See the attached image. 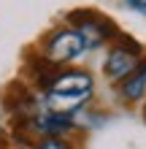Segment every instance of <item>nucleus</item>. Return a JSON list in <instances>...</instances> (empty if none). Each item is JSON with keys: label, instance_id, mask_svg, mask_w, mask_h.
Instances as JSON below:
<instances>
[{"label": "nucleus", "instance_id": "nucleus-2", "mask_svg": "<svg viewBox=\"0 0 146 149\" xmlns=\"http://www.w3.org/2000/svg\"><path fill=\"white\" fill-rule=\"evenodd\" d=\"M84 52H87V43L73 27L51 30L44 41V57L49 63H54L57 68H65V65L76 63V60H81Z\"/></svg>", "mask_w": 146, "mask_h": 149}, {"label": "nucleus", "instance_id": "nucleus-1", "mask_svg": "<svg viewBox=\"0 0 146 149\" xmlns=\"http://www.w3.org/2000/svg\"><path fill=\"white\" fill-rule=\"evenodd\" d=\"M68 27H73L84 38L87 52L89 49H100L103 43L119 38L116 24L111 19H106V16H100L95 8H76V11H71L68 14Z\"/></svg>", "mask_w": 146, "mask_h": 149}, {"label": "nucleus", "instance_id": "nucleus-6", "mask_svg": "<svg viewBox=\"0 0 146 149\" xmlns=\"http://www.w3.org/2000/svg\"><path fill=\"white\" fill-rule=\"evenodd\" d=\"M57 71H60V68H57L54 63H49L44 54H33V57L27 60V68H24V73H27V76H30V79H33V81H35L44 92L49 90V84L54 81Z\"/></svg>", "mask_w": 146, "mask_h": 149}, {"label": "nucleus", "instance_id": "nucleus-7", "mask_svg": "<svg viewBox=\"0 0 146 149\" xmlns=\"http://www.w3.org/2000/svg\"><path fill=\"white\" fill-rule=\"evenodd\" d=\"M30 149H73V146L68 144L65 138H57V136H54V138H38Z\"/></svg>", "mask_w": 146, "mask_h": 149}, {"label": "nucleus", "instance_id": "nucleus-3", "mask_svg": "<svg viewBox=\"0 0 146 149\" xmlns=\"http://www.w3.org/2000/svg\"><path fill=\"white\" fill-rule=\"evenodd\" d=\"M138 63H141V43L133 38H125L119 33V38L114 41V46L108 49L106 60H103V73L119 84L125 76H130L135 71Z\"/></svg>", "mask_w": 146, "mask_h": 149}, {"label": "nucleus", "instance_id": "nucleus-9", "mask_svg": "<svg viewBox=\"0 0 146 149\" xmlns=\"http://www.w3.org/2000/svg\"><path fill=\"white\" fill-rule=\"evenodd\" d=\"M143 117H146V109H143Z\"/></svg>", "mask_w": 146, "mask_h": 149}, {"label": "nucleus", "instance_id": "nucleus-4", "mask_svg": "<svg viewBox=\"0 0 146 149\" xmlns=\"http://www.w3.org/2000/svg\"><path fill=\"white\" fill-rule=\"evenodd\" d=\"M46 92L92 98V92H95V79H92L89 71H81V68H60L57 76H54V81L49 84Z\"/></svg>", "mask_w": 146, "mask_h": 149}, {"label": "nucleus", "instance_id": "nucleus-5", "mask_svg": "<svg viewBox=\"0 0 146 149\" xmlns=\"http://www.w3.org/2000/svg\"><path fill=\"white\" fill-rule=\"evenodd\" d=\"M119 98L125 103H138L146 98V60L143 57L135 65V71L119 81Z\"/></svg>", "mask_w": 146, "mask_h": 149}, {"label": "nucleus", "instance_id": "nucleus-8", "mask_svg": "<svg viewBox=\"0 0 146 149\" xmlns=\"http://www.w3.org/2000/svg\"><path fill=\"white\" fill-rule=\"evenodd\" d=\"M130 8H135V11H141V14H146V0H125Z\"/></svg>", "mask_w": 146, "mask_h": 149}]
</instances>
